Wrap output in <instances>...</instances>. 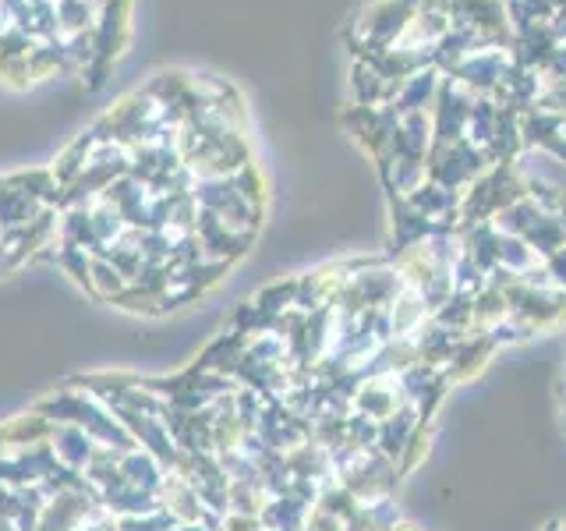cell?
<instances>
[{
    "label": "cell",
    "mask_w": 566,
    "mask_h": 531,
    "mask_svg": "<svg viewBox=\"0 0 566 531\" xmlns=\"http://www.w3.org/2000/svg\"><path fill=\"white\" fill-rule=\"evenodd\" d=\"M538 330L531 326V323H524L521 315H513V312H506L503 319H495V323L485 330V336L492 341V347H513V344H524V341H531Z\"/></svg>",
    "instance_id": "cell-1"
},
{
    "label": "cell",
    "mask_w": 566,
    "mask_h": 531,
    "mask_svg": "<svg viewBox=\"0 0 566 531\" xmlns=\"http://www.w3.org/2000/svg\"><path fill=\"white\" fill-rule=\"evenodd\" d=\"M545 531H566V521H553V524H545Z\"/></svg>",
    "instance_id": "cell-2"
}]
</instances>
